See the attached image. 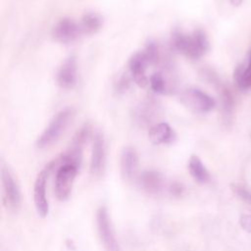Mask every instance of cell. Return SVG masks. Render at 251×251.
I'll return each instance as SVG.
<instances>
[{
    "instance_id": "obj_1",
    "label": "cell",
    "mask_w": 251,
    "mask_h": 251,
    "mask_svg": "<svg viewBox=\"0 0 251 251\" xmlns=\"http://www.w3.org/2000/svg\"><path fill=\"white\" fill-rule=\"evenodd\" d=\"M171 45L175 51L191 59H198L209 50V40L202 29H195L192 33L176 29L172 33Z\"/></svg>"
},
{
    "instance_id": "obj_2",
    "label": "cell",
    "mask_w": 251,
    "mask_h": 251,
    "mask_svg": "<svg viewBox=\"0 0 251 251\" xmlns=\"http://www.w3.org/2000/svg\"><path fill=\"white\" fill-rule=\"evenodd\" d=\"M74 117L75 110L73 108H65L58 112L49 122L42 133L38 136L36 146L43 149L54 144L65 132L69 125L72 123Z\"/></svg>"
},
{
    "instance_id": "obj_3",
    "label": "cell",
    "mask_w": 251,
    "mask_h": 251,
    "mask_svg": "<svg viewBox=\"0 0 251 251\" xmlns=\"http://www.w3.org/2000/svg\"><path fill=\"white\" fill-rule=\"evenodd\" d=\"M58 159L48 163L37 175L33 184V201L36 212L40 218H45L49 212V204L46 196L47 179L58 165Z\"/></svg>"
},
{
    "instance_id": "obj_4",
    "label": "cell",
    "mask_w": 251,
    "mask_h": 251,
    "mask_svg": "<svg viewBox=\"0 0 251 251\" xmlns=\"http://www.w3.org/2000/svg\"><path fill=\"white\" fill-rule=\"evenodd\" d=\"M59 163V162H58ZM55 176L54 192L60 201H66L70 198L73 184L77 175L78 169L73 164H59Z\"/></svg>"
},
{
    "instance_id": "obj_5",
    "label": "cell",
    "mask_w": 251,
    "mask_h": 251,
    "mask_svg": "<svg viewBox=\"0 0 251 251\" xmlns=\"http://www.w3.org/2000/svg\"><path fill=\"white\" fill-rule=\"evenodd\" d=\"M96 226L105 251H120V245L116 238L108 210L104 206L100 207L96 212Z\"/></svg>"
},
{
    "instance_id": "obj_6",
    "label": "cell",
    "mask_w": 251,
    "mask_h": 251,
    "mask_svg": "<svg viewBox=\"0 0 251 251\" xmlns=\"http://www.w3.org/2000/svg\"><path fill=\"white\" fill-rule=\"evenodd\" d=\"M181 103L196 113H208L216 106V101L210 95L198 88H187L180 95Z\"/></svg>"
},
{
    "instance_id": "obj_7",
    "label": "cell",
    "mask_w": 251,
    "mask_h": 251,
    "mask_svg": "<svg viewBox=\"0 0 251 251\" xmlns=\"http://www.w3.org/2000/svg\"><path fill=\"white\" fill-rule=\"evenodd\" d=\"M1 180L5 204L10 211L17 212L21 205L20 189L11 171L4 164L1 165Z\"/></svg>"
},
{
    "instance_id": "obj_8",
    "label": "cell",
    "mask_w": 251,
    "mask_h": 251,
    "mask_svg": "<svg viewBox=\"0 0 251 251\" xmlns=\"http://www.w3.org/2000/svg\"><path fill=\"white\" fill-rule=\"evenodd\" d=\"M82 34L80 25L73 19L63 18L52 28V37L57 42L68 44L75 41Z\"/></svg>"
},
{
    "instance_id": "obj_9",
    "label": "cell",
    "mask_w": 251,
    "mask_h": 251,
    "mask_svg": "<svg viewBox=\"0 0 251 251\" xmlns=\"http://www.w3.org/2000/svg\"><path fill=\"white\" fill-rule=\"evenodd\" d=\"M106 165V145L105 139L101 132H96L93 138L91 158H90V173L94 176H100L105 170Z\"/></svg>"
},
{
    "instance_id": "obj_10",
    "label": "cell",
    "mask_w": 251,
    "mask_h": 251,
    "mask_svg": "<svg viewBox=\"0 0 251 251\" xmlns=\"http://www.w3.org/2000/svg\"><path fill=\"white\" fill-rule=\"evenodd\" d=\"M149 65V60L144 51L135 53L128 61V69L131 77L140 87H145L149 83V78L146 75V70Z\"/></svg>"
},
{
    "instance_id": "obj_11",
    "label": "cell",
    "mask_w": 251,
    "mask_h": 251,
    "mask_svg": "<svg viewBox=\"0 0 251 251\" xmlns=\"http://www.w3.org/2000/svg\"><path fill=\"white\" fill-rule=\"evenodd\" d=\"M160 114V105L153 98H147L140 102L134 112V118L140 126H150L158 119Z\"/></svg>"
},
{
    "instance_id": "obj_12",
    "label": "cell",
    "mask_w": 251,
    "mask_h": 251,
    "mask_svg": "<svg viewBox=\"0 0 251 251\" xmlns=\"http://www.w3.org/2000/svg\"><path fill=\"white\" fill-rule=\"evenodd\" d=\"M77 68L75 56L68 57L57 73V82L64 89H71L76 83Z\"/></svg>"
},
{
    "instance_id": "obj_13",
    "label": "cell",
    "mask_w": 251,
    "mask_h": 251,
    "mask_svg": "<svg viewBox=\"0 0 251 251\" xmlns=\"http://www.w3.org/2000/svg\"><path fill=\"white\" fill-rule=\"evenodd\" d=\"M139 186L149 194H158L162 191L165 181L157 171H144L138 176Z\"/></svg>"
},
{
    "instance_id": "obj_14",
    "label": "cell",
    "mask_w": 251,
    "mask_h": 251,
    "mask_svg": "<svg viewBox=\"0 0 251 251\" xmlns=\"http://www.w3.org/2000/svg\"><path fill=\"white\" fill-rule=\"evenodd\" d=\"M148 136L151 142L156 145L170 144L174 142L176 137L175 130L167 123H158L153 125L149 128Z\"/></svg>"
},
{
    "instance_id": "obj_15",
    "label": "cell",
    "mask_w": 251,
    "mask_h": 251,
    "mask_svg": "<svg viewBox=\"0 0 251 251\" xmlns=\"http://www.w3.org/2000/svg\"><path fill=\"white\" fill-rule=\"evenodd\" d=\"M138 155L134 148H124L121 156V168L124 177L127 180L132 179L137 173L138 169Z\"/></svg>"
},
{
    "instance_id": "obj_16",
    "label": "cell",
    "mask_w": 251,
    "mask_h": 251,
    "mask_svg": "<svg viewBox=\"0 0 251 251\" xmlns=\"http://www.w3.org/2000/svg\"><path fill=\"white\" fill-rule=\"evenodd\" d=\"M173 81L165 74V70L154 73L149 77V84L152 90L159 94H167L173 91Z\"/></svg>"
},
{
    "instance_id": "obj_17",
    "label": "cell",
    "mask_w": 251,
    "mask_h": 251,
    "mask_svg": "<svg viewBox=\"0 0 251 251\" xmlns=\"http://www.w3.org/2000/svg\"><path fill=\"white\" fill-rule=\"evenodd\" d=\"M103 25V19L100 15L94 12H87L85 13L81 21L79 23L81 32L84 34H94L96 33Z\"/></svg>"
},
{
    "instance_id": "obj_18",
    "label": "cell",
    "mask_w": 251,
    "mask_h": 251,
    "mask_svg": "<svg viewBox=\"0 0 251 251\" xmlns=\"http://www.w3.org/2000/svg\"><path fill=\"white\" fill-rule=\"evenodd\" d=\"M188 170L191 176L199 183H206L210 180V174L200 158L192 155L188 162Z\"/></svg>"
},
{
    "instance_id": "obj_19",
    "label": "cell",
    "mask_w": 251,
    "mask_h": 251,
    "mask_svg": "<svg viewBox=\"0 0 251 251\" xmlns=\"http://www.w3.org/2000/svg\"><path fill=\"white\" fill-rule=\"evenodd\" d=\"M221 104L224 122L229 123L234 109V98L232 92L226 86H223L221 88Z\"/></svg>"
},
{
    "instance_id": "obj_20",
    "label": "cell",
    "mask_w": 251,
    "mask_h": 251,
    "mask_svg": "<svg viewBox=\"0 0 251 251\" xmlns=\"http://www.w3.org/2000/svg\"><path fill=\"white\" fill-rule=\"evenodd\" d=\"M233 78L239 89L246 90L251 87V70H246L242 65L235 68Z\"/></svg>"
},
{
    "instance_id": "obj_21",
    "label": "cell",
    "mask_w": 251,
    "mask_h": 251,
    "mask_svg": "<svg viewBox=\"0 0 251 251\" xmlns=\"http://www.w3.org/2000/svg\"><path fill=\"white\" fill-rule=\"evenodd\" d=\"M231 189L233 190V192L239 197L241 198L244 202L248 203L251 206V192L248 191L247 189H245L243 186L238 185V184H231L230 185Z\"/></svg>"
},
{
    "instance_id": "obj_22",
    "label": "cell",
    "mask_w": 251,
    "mask_h": 251,
    "mask_svg": "<svg viewBox=\"0 0 251 251\" xmlns=\"http://www.w3.org/2000/svg\"><path fill=\"white\" fill-rule=\"evenodd\" d=\"M130 86V78L127 74H124L118 80L116 89L118 93H125Z\"/></svg>"
},
{
    "instance_id": "obj_23",
    "label": "cell",
    "mask_w": 251,
    "mask_h": 251,
    "mask_svg": "<svg viewBox=\"0 0 251 251\" xmlns=\"http://www.w3.org/2000/svg\"><path fill=\"white\" fill-rule=\"evenodd\" d=\"M169 191H170L171 195L176 196V197H179L184 193V186H183L182 183L175 181L170 185Z\"/></svg>"
},
{
    "instance_id": "obj_24",
    "label": "cell",
    "mask_w": 251,
    "mask_h": 251,
    "mask_svg": "<svg viewBox=\"0 0 251 251\" xmlns=\"http://www.w3.org/2000/svg\"><path fill=\"white\" fill-rule=\"evenodd\" d=\"M239 224L245 231L251 232V215H242L240 217Z\"/></svg>"
},
{
    "instance_id": "obj_25",
    "label": "cell",
    "mask_w": 251,
    "mask_h": 251,
    "mask_svg": "<svg viewBox=\"0 0 251 251\" xmlns=\"http://www.w3.org/2000/svg\"><path fill=\"white\" fill-rule=\"evenodd\" d=\"M230 3H231V5L237 7V6H240V5H241L242 0H230Z\"/></svg>"
},
{
    "instance_id": "obj_26",
    "label": "cell",
    "mask_w": 251,
    "mask_h": 251,
    "mask_svg": "<svg viewBox=\"0 0 251 251\" xmlns=\"http://www.w3.org/2000/svg\"><path fill=\"white\" fill-rule=\"evenodd\" d=\"M246 70H251V55H250V61L246 67Z\"/></svg>"
},
{
    "instance_id": "obj_27",
    "label": "cell",
    "mask_w": 251,
    "mask_h": 251,
    "mask_svg": "<svg viewBox=\"0 0 251 251\" xmlns=\"http://www.w3.org/2000/svg\"><path fill=\"white\" fill-rule=\"evenodd\" d=\"M250 138H251V133H250Z\"/></svg>"
}]
</instances>
